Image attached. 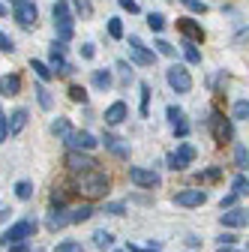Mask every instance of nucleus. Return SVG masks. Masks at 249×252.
Returning a JSON list of instances; mask_svg holds the SVG:
<instances>
[{"label":"nucleus","mask_w":249,"mask_h":252,"mask_svg":"<svg viewBox=\"0 0 249 252\" xmlns=\"http://www.w3.org/2000/svg\"><path fill=\"white\" fill-rule=\"evenodd\" d=\"M69 195H75L78 201H108L111 195V177L105 168H93V171H84V174H75L69 177Z\"/></svg>","instance_id":"obj_1"},{"label":"nucleus","mask_w":249,"mask_h":252,"mask_svg":"<svg viewBox=\"0 0 249 252\" xmlns=\"http://www.w3.org/2000/svg\"><path fill=\"white\" fill-rule=\"evenodd\" d=\"M39 231V219L36 216H21L15 219V222H9L3 228V234H0V246H12V243H30V237H36Z\"/></svg>","instance_id":"obj_2"},{"label":"nucleus","mask_w":249,"mask_h":252,"mask_svg":"<svg viewBox=\"0 0 249 252\" xmlns=\"http://www.w3.org/2000/svg\"><path fill=\"white\" fill-rule=\"evenodd\" d=\"M51 18H54V39L69 42L75 36V12L69 6V0H54Z\"/></svg>","instance_id":"obj_3"},{"label":"nucleus","mask_w":249,"mask_h":252,"mask_svg":"<svg viewBox=\"0 0 249 252\" xmlns=\"http://www.w3.org/2000/svg\"><path fill=\"white\" fill-rule=\"evenodd\" d=\"M207 126H210V135L216 141V147H225V144H234V120L231 114H225L222 108H210V117H207Z\"/></svg>","instance_id":"obj_4"},{"label":"nucleus","mask_w":249,"mask_h":252,"mask_svg":"<svg viewBox=\"0 0 249 252\" xmlns=\"http://www.w3.org/2000/svg\"><path fill=\"white\" fill-rule=\"evenodd\" d=\"M195 159H198V147L192 141H177V147L165 156V168L180 174V171H186L189 165H195Z\"/></svg>","instance_id":"obj_5"},{"label":"nucleus","mask_w":249,"mask_h":252,"mask_svg":"<svg viewBox=\"0 0 249 252\" xmlns=\"http://www.w3.org/2000/svg\"><path fill=\"white\" fill-rule=\"evenodd\" d=\"M126 177L135 189H144V192H156L162 189V174L156 168H147V165H129L126 168Z\"/></svg>","instance_id":"obj_6"},{"label":"nucleus","mask_w":249,"mask_h":252,"mask_svg":"<svg viewBox=\"0 0 249 252\" xmlns=\"http://www.w3.org/2000/svg\"><path fill=\"white\" fill-rule=\"evenodd\" d=\"M165 81L171 87V93H177V96H186V93H192V72L186 63H171V66L165 69Z\"/></svg>","instance_id":"obj_7"},{"label":"nucleus","mask_w":249,"mask_h":252,"mask_svg":"<svg viewBox=\"0 0 249 252\" xmlns=\"http://www.w3.org/2000/svg\"><path fill=\"white\" fill-rule=\"evenodd\" d=\"M171 201L177 207H183V210H195V207H204L210 201V192L204 186H183V189H177V192L171 195Z\"/></svg>","instance_id":"obj_8"},{"label":"nucleus","mask_w":249,"mask_h":252,"mask_svg":"<svg viewBox=\"0 0 249 252\" xmlns=\"http://www.w3.org/2000/svg\"><path fill=\"white\" fill-rule=\"evenodd\" d=\"M48 66L54 69V75H72L75 72V66L69 63V45L66 42L54 39L48 45Z\"/></svg>","instance_id":"obj_9"},{"label":"nucleus","mask_w":249,"mask_h":252,"mask_svg":"<svg viewBox=\"0 0 249 252\" xmlns=\"http://www.w3.org/2000/svg\"><path fill=\"white\" fill-rule=\"evenodd\" d=\"M12 18L21 30H33L39 24V6L36 0H12Z\"/></svg>","instance_id":"obj_10"},{"label":"nucleus","mask_w":249,"mask_h":252,"mask_svg":"<svg viewBox=\"0 0 249 252\" xmlns=\"http://www.w3.org/2000/svg\"><path fill=\"white\" fill-rule=\"evenodd\" d=\"M63 168H66V174H69V177H75V174H84V171L99 168V162H96V156H93V153L66 150V153H63Z\"/></svg>","instance_id":"obj_11"},{"label":"nucleus","mask_w":249,"mask_h":252,"mask_svg":"<svg viewBox=\"0 0 249 252\" xmlns=\"http://www.w3.org/2000/svg\"><path fill=\"white\" fill-rule=\"evenodd\" d=\"M219 225H222V231H243V228H249V207L237 204L231 210H222L219 213Z\"/></svg>","instance_id":"obj_12"},{"label":"nucleus","mask_w":249,"mask_h":252,"mask_svg":"<svg viewBox=\"0 0 249 252\" xmlns=\"http://www.w3.org/2000/svg\"><path fill=\"white\" fill-rule=\"evenodd\" d=\"M60 144H63L66 150H81V153H93V150L99 147V138L93 135L90 129H75V132H72L69 138H63Z\"/></svg>","instance_id":"obj_13"},{"label":"nucleus","mask_w":249,"mask_h":252,"mask_svg":"<svg viewBox=\"0 0 249 252\" xmlns=\"http://www.w3.org/2000/svg\"><path fill=\"white\" fill-rule=\"evenodd\" d=\"M129 63H132V66L147 69V66H153V63H156V51L147 48L138 36H129Z\"/></svg>","instance_id":"obj_14"},{"label":"nucleus","mask_w":249,"mask_h":252,"mask_svg":"<svg viewBox=\"0 0 249 252\" xmlns=\"http://www.w3.org/2000/svg\"><path fill=\"white\" fill-rule=\"evenodd\" d=\"M177 30H180V36L186 39V42H195V45H201L204 42V27H201V21H195L192 15H183V18H177Z\"/></svg>","instance_id":"obj_15"},{"label":"nucleus","mask_w":249,"mask_h":252,"mask_svg":"<svg viewBox=\"0 0 249 252\" xmlns=\"http://www.w3.org/2000/svg\"><path fill=\"white\" fill-rule=\"evenodd\" d=\"M99 144L105 147V153H111L114 159H123V162H129V141H123V138H117L114 132H105L102 138H99Z\"/></svg>","instance_id":"obj_16"},{"label":"nucleus","mask_w":249,"mask_h":252,"mask_svg":"<svg viewBox=\"0 0 249 252\" xmlns=\"http://www.w3.org/2000/svg\"><path fill=\"white\" fill-rule=\"evenodd\" d=\"M102 120H105V126H111V129H117V126H123L129 120V105L123 102V99H117V102H111L105 111H102Z\"/></svg>","instance_id":"obj_17"},{"label":"nucleus","mask_w":249,"mask_h":252,"mask_svg":"<svg viewBox=\"0 0 249 252\" xmlns=\"http://www.w3.org/2000/svg\"><path fill=\"white\" fill-rule=\"evenodd\" d=\"M96 216V207L90 201H78V204H69V225H84Z\"/></svg>","instance_id":"obj_18"},{"label":"nucleus","mask_w":249,"mask_h":252,"mask_svg":"<svg viewBox=\"0 0 249 252\" xmlns=\"http://www.w3.org/2000/svg\"><path fill=\"white\" fill-rule=\"evenodd\" d=\"M21 93V75L18 72H6V75H0V96L3 99H12Z\"/></svg>","instance_id":"obj_19"},{"label":"nucleus","mask_w":249,"mask_h":252,"mask_svg":"<svg viewBox=\"0 0 249 252\" xmlns=\"http://www.w3.org/2000/svg\"><path fill=\"white\" fill-rule=\"evenodd\" d=\"M45 228H48L51 234L69 228V210H48V213H45Z\"/></svg>","instance_id":"obj_20"},{"label":"nucleus","mask_w":249,"mask_h":252,"mask_svg":"<svg viewBox=\"0 0 249 252\" xmlns=\"http://www.w3.org/2000/svg\"><path fill=\"white\" fill-rule=\"evenodd\" d=\"M231 162L240 174H249V147L246 144H240V141L231 144Z\"/></svg>","instance_id":"obj_21"},{"label":"nucleus","mask_w":249,"mask_h":252,"mask_svg":"<svg viewBox=\"0 0 249 252\" xmlns=\"http://www.w3.org/2000/svg\"><path fill=\"white\" fill-rule=\"evenodd\" d=\"M27 120H30V108H15L12 114H9V138H15V135H21L24 132V126H27Z\"/></svg>","instance_id":"obj_22"},{"label":"nucleus","mask_w":249,"mask_h":252,"mask_svg":"<svg viewBox=\"0 0 249 252\" xmlns=\"http://www.w3.org/2000/svg\"><path fill=\"white\" fill-rule=\"evenodd\" d=\"M180 54H183V60H186V66H201V60H204V54H201V48L195 45V42H180Z\"/></svg>","instance_id":"obj_23"},{"label":"nucleus","mask_w":249,"mask_h":252,"mask_svg":"<svg viewBox=\"0 0 249 252\" xmlns=\"http://www.w3.org/2000/svg\"><path fill=\"white\" fill-rule=\"evenodd\" d=\"M222 177H225V168H222V165H207V168L195 171V180H198V186L216 183V180H222Z\"/></svg>","instance_id":"obj_24"},{"label":"nucleus","mask_w":249,"mask_h":252,"mask_svg":"<svg viewBox=\"0 0 249 252\" xmlns=\"http://www.w3.org/2000/svg\"><path fill=\"white\" fill-rule=\"evenodd\" d=\"M33 192H36V186H33V180H27V177H21V180H15V186H12V195L18 198V201H33Z\"/></svg>","instance_id":"obj_25"},{"label":"nucleus","mask_w":249,"mask_h":252,"mask_svg":"<svg viewBox=\"0 0 249 252\" xmlns=\"http://www.w3.org/2000/svg\"><path fill=\"white\" fill-rule=\"evenodd\" d=\"M48 210H69V189H51L48 192Z\"/></svg>","instance_id":"obj_26"},{"label":"nucleus","mask_w":249,"mask_h":252,"mask_svg":"<svg viewBox=\"0 0 249 252\" xmlns=\"http://www.w3.org/2000/svg\"><path fill=\"white\" fill-rule=\"evenodd\" d=\"M90 84H93V90L105 93V90L114 84V75H111V69H93V72H90Z\"/></svg>","instance_id":"obj_27"},{"label":"nucleus","mask_w":249,"mask_h":252,"mask_svg":"<svg viewBox=\"0 0 249 252\" xmlns=\"http://www.w3.org/2000/svg\"><path fill=\"white\" fill-rule=\"evenodd\" d=\"M228 192H234L237 198H249V174L234 171V177L228 180Z\"/></svg>","instance_id":"obj_28"},{"label":"nucleus","mask_w":249,"mask_h":252,"mask_svg":"<svg viewBox=\"0 0 249 252\" xmlns=\"http://www.w3.org/2000/svg\"><path fill=\"white\" fill-rule=\"evenodd\" d=\"M48 129H51V135H54L57 141H63V138H69V135L75 132V129H72V123H69V117H54Z\"/></svg>","instance_id":"obj_29"},{"label":"nucleus","mask_w":249,"mask_h":252,"mask_svg":"<svg viewBox=\"0 0 249 252\" xmlns=\"http://www.w3.org/2000/svg\"><path fill=\"white\" fill-rule=\"evenodd\" d=\"M150 96H153V87L147 81H138V114L150 117Z\"/></svg>","instance_id":"obj_30"},{"label":"nucleus","mask_w":249,"mask_h":252,"mask_svg":"<svg viewBox=\"0 0 249 252\" xmlns=\"http://www.w3.org/2000/svg\"><path fill=\"white\" fill-rule=\"evenodd\" d=\"M105 33H108V39H114V42H120L123 36H126V27H123V18H120V15H111V18L105 21Z\"/></svg>","instance_id":"obj_31"},{"label":"nucleus","mask_w":249,"mask_h":252,"mask_svg":"<svg viewBox=\"0 0 249 252\" xmlns=\"http://www.w3.org/2000/svg\"><path fill=\"white\" fill-rule=\"evenodd\" d=\"M30 69H33V72H36V78H39L42 84H48V81L54 78V69L48 66V63H45V60H39V57H30Z\"/></svg>","instance_id":"obj_32"},{"label":"nucleus","mask_w":249,"mask_h":252,"mask_svg":"<svg viewBox=\"0 0 249 252\" xmlns=\"http://www.w3.org/2000/svg\"><path fill=\"white\" fill-rule=\"evenodd\" d=\"M33 93H36V105H39L42 111H51V108H54V96H51V90H48L42 81L33 87Z\"/></svg>","instance_id":"obj_33"},{"label":"nucleus","mask_w":249,"mask_h":252,"mask_svg":"<svg viewBox=\"0 0 249 252\" xmlns=\"http://www.w3.org/2000/svg\"><path fill=\"white\" fill-rule=\"evenodd\" d=\"M228 114H231V120H234V123H240V120H249V99H246V96L234 99Z\"/></svg>","instance_id":"obj_34"},{"label":"nucleus","mask_w":249,"mask_h":252,"mask_svg":"<svg viewBox=\"0 0 249 252\" xmlns=\"http://www.w3.org/2000/svg\"><path fill=\"white\" fill-rule=\"evenodd\" d=\"M93 246L96 249H114V234L108 228H96L93 231Z\"/></svg>","instance_id":"obj_35"},{"label":"nucleus","mask_w":249,"mask_h":252,"mask_svg":"<svg viewBox=\"0 0 249 252\" xmlns=\"http://www.w3.org/2000/svg\"><path fill=\"white\" fill-rule=\"evenodd\" d=\"M102 213H105V216H126V213H129V204H126V201H111V198H108V201H102Z\"/></svg>","instance_id":"obj_36"},{"label":"nucleus","mask_w":249,"mask_h":252,"mask_svg":"<svg viewBox=\"0 0 249 252\" xmlns=\"http://www.w3.org/2000/svg\"><path fill=\"white\" fill-rule=\"evenodd\" d=\"M213 243H216V249H228V246H240V237H237V231H219L213 237Z\"/></svg>","instance_id":"obj_37"},{"label":"nucleus","mask_w":249,"mask_h":252,"mask_svg":"<svg viewBox=\"0 0 249 252\" xmlns=\"http://www.w3.org/2000/svg\"><path fill=\"white\" fill-rule=\"evenodd\" d=\"M66 93H69V99H72L75 105H87V87H84V84H75V81H72V84L66 87Z\"/></svg>","instance_id":"obj_38"},{"label":"nucleus","mask_w":249,"mask_h":252,"mask_svg":"<svg viewBox=\"0 0 249 252\" xmlns=\"http://www.w3.org/2000/svg\"><path fill=\"white\" fill-rule=\"evenodd\" d=\"M165 117H168V123H171V129H174V126H180V123H186V111L180 108V105H168L165 108Z\"/></svg>","instance_id":"obj_39"},{"label":"nucleus","mask_w":249,"mask_h":252,"mask_svg":"<svg viewBox=\"0 0 249 252\" xmlns=\"http://www.w3.org/2000/svg\"><path fill=\"white\" fill-rule=\"evenodd\" d=\"M165 15L162 12H147V27L153 30V33H162V30H165Z\"/></svg>","instance_id":"obj_40"},{"label":"nucleus","mask_w":249,"mask_h":252,"mask_svg":"<svg viewBox=\"0 0 249 252\" xmlns=\"http://www.w3.org/2000/svg\"><path fill=\"white\" fill-rule=\"evenodd\" d=\"M153 51H156V54H162V57H174V54H177V48H174L168 39H162V36H156V39H153Z\"/></svg>","instance_id":"obj_41"},{"label":"nucleus","mask_w":249,"mask_h":252,"mask_svg":"<svg viewBox=\"0 0 249 252\" xmlns=\"http://www.w3.org/2000/svg\"><path fill=\"white\" fill-rule=\"evenodd\" d=\"M114 66H117V72H120V78H123V84H129V81L135 78V66H132V63H129V60H117V63H114Z\"/></svg>","instance_id":"obj_42"},{"label":"nucleus","mask_w":249,"mask_h":252,"mask_svg":"<svg viewBox=\"0 0 249 252\" xmlns=\"http://www.w3.org/2000/svg\"><path fill=\"white\" fill-rule=\"evenodd\" d=\"M54 252H84V243H81V240L66 237V240H60V243L54 246Z\"/></svg>","instance_id":"obj_43"},{"label":"nucleus","mask_w":249,"mask_h":252,"mask_svg":"<svg viewBox=\"0 0 249 252\" xmlns=\"http://www.w3.org/2000/svg\"><path fill=\"white\" fill-rule=\"evenodd\" d=\"M72 12H75V18L81 15V18H90L93 15V6H90V0H72Z\"/></svg>","instance_id":"obj_44"},{"label":"nucleus","mask_w":249,"mask_h":252,"mask_svg":"<svg viewBox=\"0 0 249 252\" xmlns=\"http://www.w3.org/2000/svg\"><path fill=\"white\" fill-rule=\"evenodd\" d=\"M180 3L189 9V12H195V15H204V12H207V3H204V0H180Z\"/></svg>","instance_id":"obj_45"},{"label":"nucleus","mask_w":249,"mask_h":252,"mask_svg":"<svg viewBox=\"0 0 249 252\" xmlns=\"http://www.w3.org/2000/svg\"><path fill=\"white\" fill-rule=\"evenodd\" d=\"M171 132H174V138H177V141H186V138H189V132H192V123H189V120H186V123H180V126H174V129H171Z\"/></svg>","instance_id":"obj_46"},{"label":"nucleus","mask_w":249,"mask_h":252,"mask_svg":"<svg viewBox=\"0 0 249 252\" xmlns=\"http://www.w3.org/2000/svg\"><path fill=\"white\" fill-rule=\"evenodd\" d=\"M12 51H15V42H12V36L0 30V54H12Z\"/></svg>","instance_id":"obj_47"},{"label":"nucleus","mask_w":249,"mask_h":252,"mask_svg":"<svg viewBox=\"0 0 249 252\" xmlns=\"http://www.w3.org/2000/svg\"><path fill=\"white\" fill-rule=\"evenodd\" d=\"M240 204V198L234 195V192H225L222 198H219V210H231V207H237Z\"/></svg>","instance_id":"obj_48"},{"label":"nucleus","mask_w":249,"mask_h":252,"mask_svg":"<svg viewBox=\"0 0 249 252\" xmlns=\"http://www.w3.org/2000/svg\"><path fill=\"white\" fill-rule=\"evenodd\" d=\"M9 141V114H0V144Z\"/></svg>","instance_id":"obj_49"},{"label":"nucleus","mask_w":249,"mask_h":252,"mask_svg":"<svg viewBox=\"0 0 249 252\" xmlns=\"http://www.w3.org/2000/svg\"><path fill=\"white\" fill-rule=\"evenodd\" d=\"M117 3H120V9H123V12H129V15H138V12H141L138 0H117Z\"/></svg>","instance_id":"obj_50"},{"label":"nucleus","mask_w":249,"mask_h":252,"mask_svg":"<svg viewBox=\"0 0 249 252\" xmlns=\"http://www.w3.org/2000/svg\"><path fill=\"white\" fill-rule=\"evenodd\" d=\"M183 243H186V249H189V252H201V246H204L198 234H186V240H183Z\"/></svg>","instance_id":"obj_51"},{"label":"nucleus","mask_w":249,"mask_h":252,"mask_svg":"<svg viewBox=\"0 0 249 252\" xmlns=\"http://www.w3.org/2000/svg\"><path fill=\"white\" fill-rule=\"evenodd\" d=\"M81 57L93 60V57H96V45H93V42H81Z\"/></svg>","instance_id":"obj_52"},{"label":"nucleus","mask_w":249,"mask_h":252,"mask_svg":"<svg viewBox=\"0 0 249 252\" xmlns=\"http://www.w3.org/2000/svg\"><path fill=\"white\" fill-rule=\"evenodd\" d=\"M6 222H12V210L9 207H0V225H6Z\"/></svg>","instance_id":"obj_53"},{"label":"nucleus","mask_w":249,"mask_h":252,"mask_svg":"<svg viewBox=\"0 0 249 252\" xmlns=\"http://www.w3.org/2000/svg\"><path fill=\"white\" fill-rule=\"evenodd\" d=\"M6 252H30V243H12L6 246Z\"/></svg>","instance_id":"obj_54"},{"label":"nucleus","mask_w":249,"mask_h":252,"mask_svg":"<svg viewBox=\"0 0 249 252\" xmlns=\"http://www.w3.org/2000/svg\"><path fill=\"white\" fill-rule=\"evenodd\" d=\"M132 201H138V204H150V198H147V195H132Z\"/></svg>","instance_id":"obj_55"},{"label":"nucleus","mask_w":249,"mask_h":252,"mask_svg":"<svg viewBox=\"0 0 249 252\" xmlns=\"http://www.w3.org/2000/svg\"><path fill=\"white\" fill-rule=\"evenodd\" d=\"M216 252H246V249H240V246H228V249H216Z\"/></svg>","instance_id":"obj_56"},{"label":"nucleus","mask_w":249,"mask_h":252,"mask_svg":"<svg viewBox=\"0 0 249 252\" xmlns=\"http://www.w3.org/2000/svg\"><path fill=\"white\" fill-rule=\"evenodd\" d=\"M3 15H9V9H6L3 3H0V18H3Z\"/></svg>","instance_id":"obj_57"},{"label":"nucleus","mask_w":249,"mask_h":252,"mask_svg":"<svg viewBox=\"0 0 249 252\" xmlns=\"http://www.w3.org/2000/svg\"><path fill=\"white\" fill-rule=\"evenodd\" d=\"M111 252H126V249H111Z\"/></svg>","instance_id":"obj_58"},{"label":"nucleus","mask_w":249,"mask_h":252,"mask_svg":"<svg viewBox=\"0 0 249 252\" xmlns=\"http://www.w3.org/2000/svg\"><path fill=\"white\" fill-rule=\"evenodd\" d=\"M246 252H249V240H246Z\"/></svg>","instance_id":"obj_59"},{"label":"nucleus","mask_w":249,"mask_h":252,"mask_svg":"<svg viewBox=\"0 0 249 252\" xmlns=\"http://www.w3.org/2000/svg\"><path fill=\"white\" fill-rule=\"evenodd\" d=\"M0 207H3V204H0Z\"/></svg>","instance_id":"obj_60"}]
</instances>
